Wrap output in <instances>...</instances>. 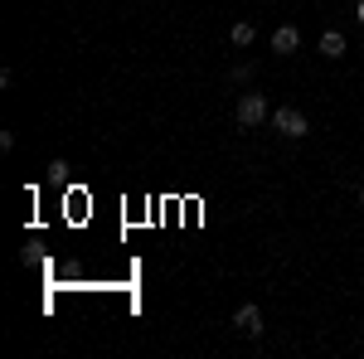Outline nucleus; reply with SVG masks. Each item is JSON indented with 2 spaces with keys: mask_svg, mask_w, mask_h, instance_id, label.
Instances as JSON below:
<instances>
[{
  "mask_svg": "<svg viewBox=\"0 0 364 359\" xmlns=\"http://www.w3.org/2000/svg\"><path fill=\"white\" fill-rule=\"evenodd\" d=\"M267 122H272V132L287 136V141H301L311 132V122H306V112H301V107H272Z\"/></svg>",
  "mask_w": 364,
  "mask_h": 359,
  "instance_id": "obj_1",
  "label": "nucleus"
},
{
  "mask_svg": "<svg viewBox=\"0 0 364 359\" xmlns=\"http://www.w3.org/2000/svg\"><path fill=\"white\" fill-rule=\"evenodd\" d=\"M267 117H272V107H267V97H262V92H243V97H238V107H233V122H238V127H262Z\"/></svg>",
  "mask_w": 364,
  "mask_h": 359,
  "instance_id": "obj_2",
  "label": "nucleus"
},
{
  "mask_svg": "<svg viewBox=\"0 0 364 359\" xmlns=\"http://www.w3.org/2000/svg\"><path fill=\"white\" fill-rule=\"evenodd\" d=\"M233 326H238V331L243 335H252V340H262V311H257V306H238V311H233Z\"/></svg>",
  "mask_w": 364,
  "mask_h": 359,
  "instance_id": "obj_3",
  "label": "nucleus"
},
{
  "mask_svg": "<svg viewBox=\"0 0 364 359\" xmlns=\"http://www.w3.org/2000/svg\"><path fill=\"white\" fill-rule=\"evenodd\" d=\"M301 49V29L296 25H277L272 29V54H296Z\"/></svg>",
  "mask_w": 364,
  "mask_h": 359,
  "instance_id": "obj_4",
  "label": "nucleus"
},
{
  "mask_svg": "<svg viewBox=\"0 0 364 359\" xmlns=\"http://www.w3.org/2000/svg\"><path fill=\"white\" fill-rule=\"evenodd\" d=\"M228 39H233V49H248L252 39H257V29H252V20H238V25L228 29Z\"/></svg>",
  "mask_w": 364,
  "mask_h": 359,
  "instance_id": "obj_5",
  "label": "nucleus"
},
{
  "mask_svg": "<svg viewBox=\"0 0 364 359\" xmlns=\"http://www.w3.org/2000/svg\"><path fill=\"white\" fill-rule=\"evenodd\" d=\"M321 54H326V58L345 54V34H340V29H326V34H321Z\"/></svg>",
  "mask_w": 364,
  "mask_h": 359,
  "instance_id": "obj_6",
  "label": "nucleus"
},
{
  "mask_svg": "<svg viewBox=\"0 0 364 359\" xmlns=\"http://www.w3.org/2000/svg\"><path fill=\"white\" fill-rule=\"evenodd\" d=\"M248 78H252V63H238V68L228 73V83H248Z\"/></svg>",
  "mask_w": 364,
  "mask_h": 359,
  "instance_id": "obj_7",
  "label": "nucleus"
},
{
  "mask_svg": "<svg viewBox=\"0 0 364 359\" xmlns=\"http://www.w3.org/2000/svg\"><path fill=\"white\" fill-rule=\"evenodd\" d=\"M355 15H360V25H364V0H360V5H355Z\"/></svg>",
  "mask_w": 364,
  "mask_h": 359,
  "instance_id": "obj_8",
  "label": "nucleus"
},
{
  "mask_svg": "<svg viewBox=\"0 0 364 359\" xmlns=\"http://www.w3.org/2000/svg\"><path fill=\"white\" fill-rule=\"evenodd\" d=\"M360 209H364V185H360Z\"/></svg>",
  "mask_w": 364,
  "mask_h": 359,
  "instance_id": "obj_9",
  "label": "nucleus"
},
{
  "mask_svg": "<svg viewBox=\"0 0 364 359\" xmlns=\"http://www.w3.org/2000/svg\"><path fill=\"white\" fill-rule=\"evenodd\" d=\"M360 49H364V39H360Z\"/></svg>",
  "mask_w": 364,
  "mask_h": 359,
  "instance_id": "obj_10",
  "label": "nucleus"
}]
</instances>
